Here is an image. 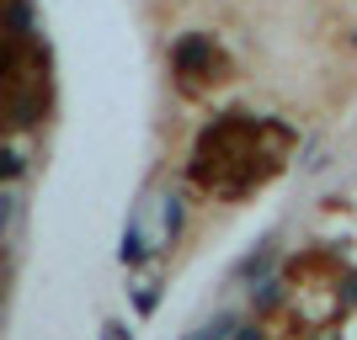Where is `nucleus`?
Instances as JSON below:
<instances>
[{"instance_id": "f257e3e1", "label": "nucleus", "mask_w": 357, "mask_h": 340, "mask_svg": "<svg viewBox=\"0 0 357 340\" xmlns=\"http://www.w3.org/2000/svg\"><path fill=\"white\" fill-rule=\"evenodd\" d=\"M176 64H181V70H208V64H213V54H208V43H203V38H181Z\"/></svg>"}, {"instance_id": "f03ea898", "label": "nucleus", "mask_w": 357, "mask_h": 340, "mask_svg": "<svg viewBox=\"0 0 357 340\" xmlns=\"http://www.w3.org/2000/svg\"><path fill=\"white\" fill-rule=\"evenodd\" d=\"M123 261H144V245H139V234L123 239Z\"/></svg>"}, {"instance_id": "7ed1b4c3", "label": "nucleus", "mask_w": 357, "mask_h": 340, "mask_svg": "<svg viewBox=\"0 0 357 340\" xmlns=\"http://www.w3.org/2000/svg\"><path fill=\"white\" fill-rule=\"evenodd\" d=\"M342 298H347V303H357V277H347V287H342Z\"/></svg>"}, {"instance_id": "20e7f679", "label": "nucleus", "mask_w": 357, "mask_h": 340, "mask_svg": "<svg viewBox=\"0 0 357 340\" xmlns=\"http://www.w3.org/2000/svg\"><path fill=\"white\" fill-rule=\"evenodd\" d=\"M240 340H261V335H251V330H245V335H240Z\"/></svg>"}]
</instances>
